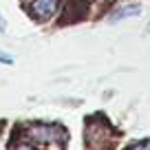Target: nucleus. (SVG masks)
I'll return each mask as SVG.
<instances>
[{
  "instance_id": "1",
  "label": "nucleus",
  "mask_w": 150,
  "mask_h": 150,
  "mask_svg": "<svg viewBox=\"0 0 150 150\" xmlns=\"http://www.w3.org/2000/svg\"><path fill=\"white\" fill-rule=\"evenodd\" d=\"M24 137L35 146H62L66 141L64 128L55 124H29L24 128Z\"/></svg>"
},
{
  "instance_id": "2",
  "label": "nucleus",
  "mask_w": 150,
  "mask_h": 150,
  "mask_svg": "<svg viewBox=\"0 0 150 150\" xmlns=\"http://www.w3.org/2000/svg\"><path fill=\"white\" fill-rule=\"evenodd\" d=\"M60 9V0H31L29 2V13L38 20H51Z\"/></svg>"
},
{
  "instance_id": "3",
  "label": "nucleus",
  "mask_w": 150,
  "mask_h": 150,
  "mask_svg": "<svg viewBox=\"0 0 150 150\" xmlns=\"http://www.w3.org/2000/svg\"><path fill=\"white\" fill-rule=\"evenodd\" d=\"M106 124H88V128H86V141H88L91 146H102L104 141L108 139L106 135Z\"/></svg>"
},
{
  "instance_id": "4",
  "label": "nucleus",
  "mask_w": 150,
  "mask_h": 150,
  "mask_svg": "<svg viewBox=\"0 0 150 150\" xmlns=\"http://www.w3.org/2000/svg\"><path fill=\"white\" fill-rule=\"evenodd\" d=\"M141 13V7L139 5H124L119 7L115 13H110V22H119V20H126V18H135V16Z\"/></svg>"
},
{
  "instance_id": "5",
  "label": "nucleus",
  "mask_w": 150,
  "mask_h": 150,
  "mask_svg": "<svg viewBox=\"0 0 150 150\" xmlns=\"http://www.w3.org/2000/svg\"><path fill=\"white\" fill-rule=\"evenodd\" d=\"M0 64H5V66H11V64H13V57H11L9 53L0 51Z\"/></svg>"
},
{
  "instance_id": "6",
  "label": "nucleus",
  "mask_w": 150,
  "mask_h": 150,
  "mask_svg": "<svg viewBox=\"0 0 150 150\" xmlns=\"http://www.w3.org/2000/svg\"><path fill=\"white\" fill-rule=\"evenodd\" d=\"M128 150H150V141H141V144H135V146H130Z\"/></svg>"
},
{
  "instance_id": "7",
  "label": "nucleus",
  "mask_w": 150,
  "mask_h": 150,
  "mask_svg": "<svg viewBox=\"0 0 150 150\" xmlns=\"http://www.w3.org/2000/svg\"><path fill=\"white\" fill-rule=\"evenodd\" d=\"M13 150H38V148H33V146L29 144V141H22V144H18Z\"/></svg>"
},
{
  "instance_id": "8",
  "label": "nucleus",
  "mask_w": 150,
  "mask_h": 150,
  "mask_svg": "<svg viewBox=\"0 0 150 150\" xmlns=\"http://www.w3.org/2000/svg\"><path fill=\"white\" fill-rule=\"evenodd\" d=\"M5 31H7V22L2 18V13H0V33H5Z\"/></svg>"
}]
</instances>
